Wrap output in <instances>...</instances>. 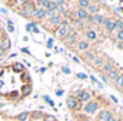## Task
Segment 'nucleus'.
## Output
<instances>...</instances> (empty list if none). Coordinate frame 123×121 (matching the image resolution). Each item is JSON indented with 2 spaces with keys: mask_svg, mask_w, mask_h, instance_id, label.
<instances>
[{
  "mask_svg": "<svg viewBox=\"0 0 123 121\" xmlns=\"http://www.w3.org/2000/svg\"><path fill=\"white\" fill-rule=\"evenodd\" d=\"M12 43L9 40V37L6 36V33L3 31V27H1V22H0V60L6 56V53L9 51Z\"/></svg>",
  "mask_w": 123,
  "mask_h": 121,
  "instance_id": "nucleus-2",
  "label": "nucleus"
},
{
  "mask_svg": "<svg viewBox=\"0 0 123 121\" xmlns=\"http://www.w3.org/2000/svg\"><path fill=\"white\" fill-rule=\"evenodd\" d=\"M87 47H89V41H86V40H79L77 41V49L79 50H87Z\"/></svg>",
  "mask_w": 123,
  "mask_h": 121,
  "instance_id": "nucleus-11",
  "label": "nucleus"
},
{
  "mask_svg": "<svg viewBox=\"0 0 123 121\" xmlns=\"http://www.w3.org/2000/svg\"><path fill=\"white\" fill-rule=\"evenodd\" d=\"M55 34L59 38H66V36L69 34V23H67V20H62L60 26L55 30Z\"/></svg>",
  "mask_w": 123,
  "mask_h": 121,
  "instance_id": "nucleus-3",
  "label": "nucleus"
},
{
  "mask_svg": "<svg viewBox=\"0 0 123 121\" xmlns=\"http://www.w3.org/2000/svg\"><path fill=\"white\" fill-rule=\"evenodd\" d=\"M107 121H116V120H115L113 117H110V118H109V120H107Z\"/></svg>",
  "mask_w": 123,
  "mask_h": 121,
  "instance_id": "nucleus-35",
  "label": "nucleus"
},
{
  "mask_svg": "<svg viewBox=\"0 0 123 121\" xmlns=\"http://www.w3.org/2000/svg\"><path fill=\"white\" fill-rule=\"evenodd\" d=\"M44 100H46V101H47V104H50V105H55V103H53V101H52V100H50V98H49V97H47V95H46V97H44Z\"/></svg>",
  "mask_w": 123,
  "mask_h": 121,
  "instance_id": "nucleus-29",
  "label": "nucleus"
},
{
  "mask_svg": "<svg viewBox=\"0 0 123 121\" xmlns=\"http://www.w3.org/2000/svg\"><path fill=\"white\" fill-rule=\"evenodd\" d=\"M77 4L80 6V9H85V7H89L90 6V1H87V0H79Z\"/></svg>",
  "mask_w": 123,
  "mask_h": 121,
  "instance_id": "nucleus-16",
  "label": "nucleus"
},
{
  "mask_svg": "<svg viewBox=\"0 0 123 121\" xmlns=\"http://www.w3.org/2000/svg\"><path fill=\"white\" fill-rule=\"evenodd\" d=\"M115 26H116V29H119V31L123 30V22L122 20H116L115 22Z\"/></svg>",
  "mask_w": 123,
  "mask_h": 121,
  "instance_id": "nucleus-21",
  "label": "nucleus"
},
{
  "mask_svg": "<svg viewBox=\"0 0 123 121\" xmlns=\"http://www.w3.org/2000/svg\"><path fill=\"white\" fill-rule=\"evenodd\" d=\"M30 84V74L22 63H12L0 67V97L12 101L23 98L22 90Z\"/></svg>",
  "mask_w": 123,
  "mask_h": 121,
  "instance_id": "nucleus-1",
  "label": "nucleus"
},
{
  "mask_svg": "<svg viewBox=\"0 0 123 121\" xmlns=\"http://www.w3.org/2000/svg\"><path fill=\"white\" fill-rule=\"evenodd\" d=\"M62 70H63V73H64V74H70V70H69L67 67H63Z\"/></svg>",
  "mask_w": 123,
  "mask_h": 121,
  "instance_id": "nucleus-31",
  "label": "nucleus"
},
{
  "mask_svg": "<svg viewBox=\"0 0 123 121\" xmlns=\"http://www.w3.org/2000/svg\"><path fill=\"white\" fill-rule=\"evenodd\" d=\"M74 24H76V26H79V27H83V22H82V20H79V19H74Z\"/></svg>",
  "mask_w": 123,
  "mask_h": 121,
  "instance_id": "nucleus-25",
  "label": "nucleus"
},
{
  "mask_svg": "<svg viewBox=\"0 0 123 121\" xmlns=\"http://www.w3.org/2000/svg\"><path fill=\"white\" fill-rule=\"evenodd\" d=\"M115 29H116V26H115V22L110 19V20L107 22V24H106V30H107V31H113Z\"/></svg>",
  "mask_w": 123,
  "mask_h": 121,
  "instance_id": "nucleus-14",
  "label": "nucleus"
},
{
  "mask_svg": "<svg viewBox=\"0 0 123 121\" xmlns=\"http://www.w3.org/2000/svg\"><path fill=\"white\" fill-rule=\"evenodd\" d=\"M107 77H109L110 80H116V78L119 77V73H117L116 70H112L110 73H107Z\"/></svg>",
  "mask_w": 123,
  "mask_h": 121,
  "instance_id": "nucleus-15",
  "label": "nucleus"
},
{
  "mask_svg": "<svg viewBox=\"0 0 123 121\" xmlns=\"http://www.w3.org/2000/svg\"><path fill=\"white\" fill-rule=\"evenodd\" d=\"M77 77H79L80 80H86V78H87V76H86L85 73H79V74H77Z\"/></svg>",
  "mask_w": 123,
  "mask_h": 121,
  "instance_id": "nucleus-27",
  "label": "nucleus"
},
{
  "mask_svg": "<svg viewBox=\"0 0 123 121\" xmlns=\"http://www.w3.org/2000/svg\"><path fill=\"white\" fill-rule=\"evenodd\" d=\"M102 16L100 14H94V16H92V22H96V23H99L100 24V22H102Z\"/></svg>",
  "mask_w": 123,
  "mask_h": 121,
  "instance_id": "nucleus-19",
  "label": "nucleus"
},
{
  "mask_svg": "<svg viewBox=\"0 0 123 121\" xmlns=\"http://www.w3.org/2000/svg\"><path fill=\"white\" fill-rule=\"evenodd\" d=\"M93 64H94V66H102V64H103V60H102V57H94V60H93Z\"/></svg>",
  "mask_w": 123,
  "mask_h": 121,
  "instance_id": "nucleus-20",
  "label": "nucleus"
},
{
  "mask_svg": "<svg viewBox=\"0 0 123 121\" xmlns=\"http://www.w3.org/2000/svg\"><path fill=\"white\" fill-rule=\"evenodd\" d=\"M109 20H110V19H109V17H103V19H102V22H100V24H102V26H106V24H107V22H109Z\"/></svg>",
  "mask_w": 123,
  "mask_h": 121,
  "instance_id": "nucleus-24",
  "label": "nucleus"
},
{
  "mask_svg": "<svg viewBox=\"0 0 123 121\" xmlns=\"http://www.w3.org/2000/svg\"><path fill=\"white\" fill-rule=\"evenodd\" d=\"M97 107H99V104H97L96 101H90V103L85 107V111H86L87 114H92V113H94V111L97 110Z\"/></svg>",
  "mask_w": 123,
  "mask_h": 121,
  "instance_id": "nucleus-6",
  "label": "nucleus"
},
{
  "mask_svg": "<svg viewBox=\"0 0 123 121\" xmlns=\"http://www.w3.org/2000/svg\"><path fill=\"white\" fill-rule=\"evenodd\" d=\"M74 16H76V19L82 20V19H86V17H87L89 14H87V11H86L85 9H77V10H76V14H74Z\"/></svg>",
  "mask_w": 123,
  "mask_h": 121,
  "instance_id": "nucleus-9",
  "label": "nucleus"
},
{
  "mask_svg": "<svg viewBox=\"0 0 123 121\" xmlns=\"http://www.w3.org/2000/svg\"><path fill=\"white\" fill-rule=\"evenodd\" d=\"M64 16H66V17H70V19H72V17H73V13H72V11H64Z\"/></svg>",
  "mask_w": 123,
  "mask_h": 121,
  "instance_id": "nucleus-30",
  "label": "nucleus"
},
{
  "mask_svg": "<svg viewBox=\"0 0 123 121\" xmlns=\"http://www.w3.org/2000/svg\"><path fill=\"white\" fill-rule=\"evenodd\" d=\"M86 59L90 60V61H93L94 60V54H93L92 51H87V53H86Z\"/></svg>",
  "mask_w": 123,
  "mask_h": 121,
  "instance_id": "nucleus-22",
  "label": "nucleus"
},
{
  "mask_svg": "<svg viewBox=\"0 0 123 121\" xmlns=\"http://www.w3.org/2000/svg\"><path fill=\"white\" fill-rule=\"evenodd\" d=\"M80 108H82V103H79V101H77V104H76V107H74V110L77 111V110H80Z\"/></svg>",
  "mask_w": 123,
  "mask_h": 121,
  "instance_id": "nucleus-32",
  "label": "nucleus"
},
{
  "mask_svg": "<svg viewBox=\"0 0 123 121\" xmlns=\"http://www.w3.org/2000/svg\"><path fill=\"white\" fill-rule=\"evenodd\" d=\"M76 104H77V98H76V97H73V95L67 97V100H66V105H67L69 110H74Z\"/></svg>",
  "mask_w": 123,
  "mask_h": 121,
  "instance_id": "nucleus-5",
  "label": "nucleus"
},
{
  "mask_svg": "<svg viewBox=\"0 0 123 121\" xmlns=\"http://www.w3.org/2000/svg\"><path fill=\"white\" fill-rule=\"evenodd\" d=\"M66 41H69L70 44L74 43V41H77V34H76V33H69V34L66 36Z\"/></svg>",
  "mask_w": 123,
  "mask_h": 121,
  "instance_id": "nucleus-12",
  "label": "nucleus"
},
{
  "mask_svg": "<svg viewBox=\"0 0 123 121\" xmlns=\"http://www.w3.org/2000/svg\"><path fill=\"white\" fill-rule=\"evenodd\" d=\"M103 70H105L106 73H110V71L113 70V64H112V63H105V64H103Z\"/></svg>",
  "mask_w": 123,
  "mask_h": 121,
  "instance_id": "nucleus-17",
  "label": "nucleus"
},
{
  "mask_svg": "<svg viewBox=\"0 0 123 121\" xmlns=\"http://www.w3.org/2000/svg\"><path fill=\"white\" fill-rule=\"evenodd\" d=\"M44 121H56V118L53 117V116H44V118H43Z\"/></svg>",
  "mask_w": 123,
  "mask_h": 121,
  "instance_id": "nucleus-23",
  "label": "nucleus"
},
{
  "mask_svg": "<svg viewBox=\"0 0 123 121\" xmlns=\"http://www.w3.org/2000/svg\"><path fill=\"white\" fill-rule=\"evenodd\" d=\"M115 84H116L117 88H122L123 87V74H119V77L115 80Z\"/></svg>",
  "mask_w": 123,
  "mask_h": 121,
  "instance_id": "nucleus-13",
  "label": "nucleus"
},
{
  "mask_svg": "<svg viewBox=\"0 0 123 121\" xmlns=\"http://www.w3.org/2000/svg\"><path fill=\"white\" fill-rule=\"evenodd\" d=\"M100 78H102V81H103V83H106V81H107V77H106V76H100Z\"/></svg>",
  "mask_w": 123,
  "mask_h": 121,
  "instance_id": "nucleus-33",
  "label": "nucleus"
},
{
  "mask_svg": "<svg viewBox=\"0 0 123 121\" xmlns=\"http://www.w3.org/2000/svg\"><path fill=\"white\" fill-rule=\"evenodd\" d=\"M56 11H57V13H64V7H63V4L56 7Z\"/></svg>",
  "mask_w": 123,
  "mask_h": 121,
  "instance_id": "nucleus-26",
  "label": "nucleus"
},
{
  "mask_svg": "<svg viewBox=\"0 0 123 121\" xmlns=\"http://www.w3.org/2000/svg\"><path fill=\"white\" fill-rule=\"evenodd\" d=\"M90 98H92V94H90V91H86V90H82V93L77 95V101L80 100V101H83V103L89 101Z\"/></svg>",
  "mask_w": 123,
  "mask_h": 121,
  "instance_id": "nucleus-4",
  "label": "nucleus"
},
{
  "mask_svg": "<svg viewBox=\"0 0 123 121\" xmlns=\"http://www.w3.org/2000/svg\"><path fill=\"white\" fill-rule=\"evenodd\" d=\"M82 121H90V120H89V118H83Z\"/></svg>",
  "mask_w": 123,
  "mask_h": 121,
  "instance_id": "nucleus-36",
  "label": "nucleus"
},
{
  "mask_svg": "<svg viewBox=\"0 0 123 121\" xmlns=\"http://www.w3.org/2000/svg\"><path fill=\"white\" fill-rule=\"evenodd\" d=\"M86 37H87L90 41H94V40L97 38V33L94 30H92V29H89V30L86 31Z\"/></svg>",
  "mask_w": 123,
  "mask_h": 121,
  "instance_id": "nucleus-10",
  "label": "nucleus"
},
{
  "mask_svg": "<svg viewBox=\"0 0 123 121\" xmlns=\"http://www.w3.org/2000/svg\"><path fill=\"white\" fill-rule=\"evenodd\" d=\"M110 98H112V100H113V103H117V98H116V97H115V95H112V97H110Z\"/></svg>",
  "mask_w": 123,
  "mask_h": 121,
  "instance_id": "nucleus-34",
  "label": "nucleus"
},
{
  "mask_svg": "<svg viewBox=\"0 0 123 121\" xmlns=\"http://www.w3.org/2000/svg\"><path fill=\"white\" fill-rule=\"evenodd\" d=\"M49 22H50V24H52L53 27H56V29H57V27L60 26V23H62V17L59 16V14H55L53 17H50V19H49Z\"/></svg>",
  "mask_w": 123,
  "mask_h": 121,
  "instance_id": "nucleus-7",
  "label": "nucleus"
},
{
  "mask_svg": "<svg viewBox=\"0 0 123 121\" xmlns=\"http://www.w3.org/2000/svg\"><path fill=\"white\" fill-rule=\"evenodd\" d=\"M110 117H112V113L109 110H103L99 113V121H107Z\"/></svg>",
  "mask_w": 123,
  "mask_h": 121,
  "instance_id": "nucleus-8",
  "label": "nucleus"
},
{
  "mask_svg": "<svg viewBox=\"0 0 123 121\" xmlns=\"http://www.w3.org/2000/svg\"><path fill=\"white\" fill-rule=\"evenodd\" d=\"M117 40H119V41H123V30H120L117 33Z\"/></svg>",
  "mask_w": 123,
  "mask_h": 121,
  "instance_id": "nucleus-28",
  "label": "nucleus"
},
{
  "mask_svg": "<svg viewBox=\"0 0 123 121\" xmlns=\"http://www.w3.org/2000/svg\"><path fill=\"white\" fill-rule=\"evenodd\" d=\"M87 10H89L90 13H97V11H99V6H97V4H90V6L87 7Z\"/></svg>",
  "mask_w": 123,
  "mask_h": 121,
  "instance_id": "nucleus-18",
  "label": "nucleus"
}]
</instances>
